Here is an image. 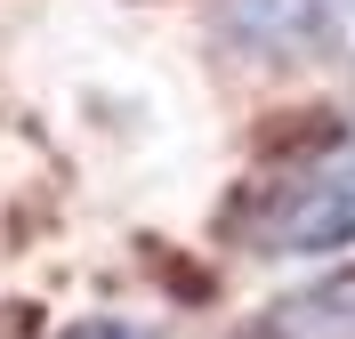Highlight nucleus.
Wrapping results in <instances>:
<instances>
[{
  "label": "nucleus",
  "mask_w": 355,
  "mask_h": 339,
  "mask_svg": "<svg viewBox=\"0 0 355 339\" xmlns=\"http://www.w3.org/2000/svg\"><path fill=\"white\" fill-rule=\"evenodd\" d=\"M243 243L259 259H331V250H355V130H331L323 146L283 162L250 194Z\"/></svg>",
  "instance_id": "nucleus-1"
},
{
  "label": "nucleus",
  "mask_w": 355,
  "mask_h": 339,
  "mask_svg": "<svg viewBox=\"0 0 355 339\" xmlns=\"http://www.w3.org/2000/svg\"><path fill=\"white\" fill-rule=\"evenodd\" d=\"M283 331H299V339H355V259L331 267L315 291L291 299V307H283Z\"/></svg>",
  "instance_id": "nucleus-2"
},
{
  "label": "nucleus",
  "mask_w": 355,
  "mask_h": 339,
  "mask_svg": "<svg viewBox=\"0 0 355 339\" xmlns=\"http://www.w3.org/2000/svg\"><path fill=\"white\" fill-rule=\"evenodd\" d=\"M57 339H154V331H137V323H121V315H89V323H73V331H57Z\"/></svg>",
  "instance_id": "nucleus-3"
},
{
  "label": "nucleus",
  "mask_w": 355,
  "mask_h": 339,
  "mask_svg": "<svg viewBox=\"0 0 355 339\" xmlns=\"http://www.w3.org/2000/svg\"><path fill=\"white\" fill-rule=\"evenodd\" d=\"M323 17H331L339 33H347V41H355V0H323Z\"/></svg>",
  "instance_id": "nucleus-4"
}]
</instances>
